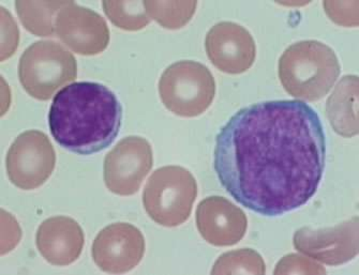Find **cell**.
<instances>
[{"mask_svg":"<svg viewBox=\"0 0 359 275\" xmlns=\"http://www.w3.org/2000/svg\"><path fill=\"white\" fill-rule=\"evenodd\" d=\"M326 137L305 102L267 101L235 113L217 135L214 169L237 203L279 216L313 197L325 169Z\"/></svg>","mask_w":359,"mask_h":275,"instance_id":"6da1fadb","label":"cell"},{"mask_svg":"<svg viewBox=\"0 0 359 275\" xmlns=\"http://www.w3.org/2000/svg\"><path fill=\"white\" fill-rule=\"evenodd\" d=\"M123 107L104 85L73 83L54 97L48 113L52 136L60 147L81 155L100 153L118 135Z\"/></svg>","mask_w":359,"mask_h":275,"instance_id":"7a4b0ae2","label":"cell"},{"mask_svg":"<svg viewBox=\"0 0 359 275\" xmlns=\"http://www.w3.org/2000/svg\"><path fill=\"white\" fill-rule=\"evenodd\" d=\"M279 78L287 94L300 100L323 99L338 80L341 66L336 52L316 40L292 44L279 60Z\"/></svg>","mask_w":359,"mask_h":275,"instance_id":"3957f363","label":"cell"},{"mask_svg":"<svg viewBox=\"0 0 359 275\" xmlns=\"http://www.w3.org/2000/svg\"><path fill=\"white\" fill-rule=\"evenodd\" d=\"M198 196L196 178L180 167H164L148 179L143 192L144 209L165 227L182 225L191 216Z\"/></svg>","mask_w":359,"mask_h":275,"instance_id":"277c9868","label":"cell"},{"mask_svg":"<svg viewBox=\"0 0 359 275\" xmlns=\"http://www.w3.org/2000/svg\"><path fill=\"white\" fill-rule=\"evenodd\" d=\"M78 76L74 56L54 41H38L22 55L18 78L32 98L48 101L55 92Z\"/></svg>","mask_w":359,"mask_h":275,"instance_id":"5b68a950","label":"cell"},{"mask_svg":"<svg viewBox=\"0 0 359 275\" xmlns=\"http://www.w3.org/2000/svg\"><path fill=\"white\" fill-rule=\"evenodd\" d=\"M164 106L180 117H196L210 108L216 82L210 69L200 62L182 60L168 66L159 80Z\"/></svg>","mask_w":359,"mask_h":275,"instance_id":"8992f818","label":"cell"},{"mask_svg":"<svg viewBox=\"0 0 359 275\" xmlns=\"http://www.w3.org/2000/svg\"><path fill=\"white\" fill-rule=\"evenodd\" d=\"M55 165L54 147L41 131L29 130L18 135L6 157L10 181L25 191L41 187L52 176Z\"/></svg>","mask_w":359,"mask_h":275,"instance_id":"52a82bcc","label":"cell"},{"mask_svg":"<svg viewBox=\"0 0 359 275\" xmlns=\"http://www.w3.org/2000/svg\"><path fill=\"white\" fill-rule=\"evenodd\" d=\"M153 165V148L147 139L125 137L105 157V185L116 195H133Z\"/></svg>","mask_w":359,"mask_h":275,"instance_id":"ba28073f","label":"cell"},{"mask_svg":"<svg viewBox=\"0 0 359 275\" xmlns=\"http://www.w3.org/2000/svg\"><path fill=\"white\" fill-rule=\"evenodd\" d=\"M293 244L298 252L328 266L346 264L358 254V218L334 227L299 228Z\"/></svg>","mask_w":359,"mask_h":275,"instance_id":"9c48e42d","label":"cell"},{"mask_svg":"<svg viewBox=\"0 0 359 275\" xmlns=\"http://www.w3.org/2000/svg\"><path fill=\"white\" fill-rule=\"evenodd\" d=\"M145 239L139 228L129 223H114L103 228L91 246L93 262L103 272L121 274L142 262Z\"/></svg>","mask_w":359,"mask_h":275,"instance_id":"30bf717a","label":"cell"},{"mask_svg":"<svg viewBox=\"0 0 359 275\" xmlns=\"http://www.w3.org/2000/svg\"><path fill=\"white\" fill-rule=\"evenodd\" d=\"M55 27L58 38L76 54L93 56L109 46V29L104 18L74 1L60 10Z\"/></svg>","mask_w":359,"mask_h":275,"instance_id":"8fae6325","label":"cell"},{"mask_svg":"<svg viewBox=\"0 0 359 275\" xmlns=\"http://www.w3.org/2000/svg\"><path fill=\"white\" fill-rule=\"evenodd\" d=\"M205 50L212 64L228 74H241L253 66L257 46L250 32L233 22H221L210 28Z\"/></svg>","mask_w":359,"mask_h":275,"instance_id":"7c38bea8","label":"cell"},{"mask_svg":"<svg viewBox=\"0 0 359 275\" xmlns=\"http://www.w3.org/2000/svg\"><path fill=\"white\" fill-rule=\"evenodd\" d=\"M196 221L203 239L215 246H235L248 227L245 212L221 196L203 199L196 209Z\"/></svg>","mask_w":359,"mask_h":275,"instance_id":"4fadbf2b","label":"cell"},{"mask_svg":"<svg viewBox=\"0 0 359 275\" xmlns=\"http://www.w3.org/2000/svg\"><path fill=\"white\" fill-rule=\"evenodd\" d=\"M84 241L80 224L68 216L48 218L36 232V248L53 266H69L76 262L82 254Z\"/></svg>","mask_w":359,"mask_h":275,"instance_id":"5bb4252c","label":"cell"},{"mask_svg":"<svg viewBox=\"0 0 359 275\" xmlns=\"http://www.w3.org/2000/svg\"><path fill=\"white\" fill-rule=\"evenodd\" d=\"M358 78H342L326 104V113L332 129L339 135L353 137L358 133Z\"/></svg>","mask_w":359,"mask_h":275,"instance_id":"9a60e30c","label":"cell"},{"mask_svg":"<svg viewBox=\"0 0 359 275\" xmlns=\"http://www.w3.org/2000/svg\"><path fill=\"white\" fill-rule=\"evenodd\" d=\"M69 1H16L15 9L24 27L38 36L56 34V17Z\"/></svg>","mask_w":359,"mask_h":275,"instance_id":"2e32d148","label":"cell"},{"mask_svg":"<svg viewBox=\"0 0 359 275\" xmlns=\"http://www.w3.org/2000/svg\"><path fill=\"white\" fill-rule=\"evenodd\" d=\"M196 1H144L150 20L153 18L166 29H180L191 21L196 11Z\"/></svg>","mask_w":359,"mask_h":275,"instance_id":"e0dca14e","label":"cell"},{"mask_svg":"<svg viewBox=\"0 0 359 275\" xmlns=\"http://www.w3.org/2000/svg\"><path fill=\"white\" fill-rule=\"evenodd\" d=\"M265 271V262L257 251L241 248L221 255L212 274H264Z\"/></svg>","mask_w":359,"mask_h":275,"instance_id":"ac0fdd59","label":"cell"},{"mask_svg":"<svg viewBox=\"0 0 359 275\" xmlns=\"http://www.w3.org/2000/svg\"><path fill=\"white\" fill-rule=\"evenodd\" d=\"M105 15L116 27L128 31H137L149 25L144 1H103Z\"/></svg>","mask_w":359,"mask_h":275,"instance_id":"d6986e66","label":"cell"},{"mask_svg":"<svg viewBox=\"0 0 359 275\" xmlns=\"http://www.w3.org/2000/svg\"><path fill=\"white\" fill-rule=\"evenodd\" d=\"M320 265L297 254L287 255L278 262L273 274H325Z\"/></svg>","mask_w":359,"mask_h":275,"instance_id":"ffe728a7","label":"cell"},{"mask_svg":"<svg viewBox=\"0 0 359 275\" xmlns=\"http://www.w3.org/2000/svg\"><path fill=\"white\" fill-rule=\"evenodd\" d=\"M326 13L330 20L339 25L357 26L358 24V3H332L326 1L323 3Z\"/></svg>","mask_w":359,"mask_h":275,"instance_id":"44dd1931","label":"cell"}]
</instances>
